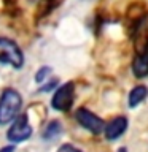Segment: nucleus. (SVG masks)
Segmentation results:
<instances>
[{"label": "nucleus", "instance_id": "obj_4", "mask_svg": "<svg viewBox=\"0 0 148 152\" xmlns=\"http://www.w3.org/2000/svg\"><path fill=\"white\" fill-rule=\"evenodd\" d=\"M73 98H75V86L72 81H69V83L62 84L56 89V92L51 98V106L56 111L67 113L73 104Z\"/></svg>", "mask_w": 148, "mask_h": 152}, {"label": "nucleus", "instance_id": "obj_1", "mask_svg": "<svg viewBox=\"0 0 148 152\" xmlns=\"http://www.w3.org/2000/svg\"><path fill=\"white\" fill-rule=\"evenodd\" d=\"M22 108V95L13 87L3 89L0 94V125H7L13 122Z\"/></svg>", "mask_w": 148, "mask_h": 152}, {"label": "nucleus", "instance_id": "obj_3", "mask_svg": "<svg viewBox=\"0 0 148 152\" xmlns=\"http://www.w3.org/2000/svg\"><path fill=\"white\" fill-rule=\"evenodd\" d=\"M32 136V127L29 122L27 114H19V116L11 122V127L7 132V138L11 144H18V142H24Z\"/></svg>", "mask_w": 148, "mask_h": 152}, {"label": "nucleus", "instance_id": "obj_6", "mask_svg": "<svg viewBox=\"0 0 148 152\" xmlns=\"http://www.w3.org/2000/svg\"><path fill=\"white\" fill-rule=\"evenodd\" d=\"M126 130H127V119L124 116H118L107 124L104 133H105V138L108 141H115L119 136H123L126 133Z\"/></svg>", "mask_w": 148, "mask_h": 152}, {"label": "nucleus", "instance_id": "obj_13", "mask_svg": "<svg viewBox=\"0 0 148 152\" xmlns=\"http://www.w3.org/2000/svg\"><path fill=\"white\" fill-rule=\"evenodd\" d=\"M0 152H14V144H10V146H5L0 149Z\"/></svg>", "mask_w": 148, "mask_h": 152}, {"label": "nucleus", "instance_id": "obj_11", "mask_svg": "<svg viewBox=\"0 0 148 152\" xmlns=\"http://www.w3.org/2000/svg\"><path fill=\"white\" fill-rule=\"evenodd\" d=\"M59 87V83H57V79H51L50 83H46L45 86H41L40 87V92H50L53 89H57Z\"/></svg>", "mask_w": 148, "mask_h": 152}, {"label": "nucleus", "instance_id": "obj_12", "mask_svg": "<svg viewBox=\"0 0 148 152\" xmlns=\"http://www.w3.org/2000/svg\"><path fill=\"white\" fill-rule=\"evenodd\" d=\"M57 152H81L78 147L72 146V144H62L59 149H57Z\"/></svg>", "mask_w": 148, "mask_h": 152}, {"label": "nucleus", "instance_id": "obj_8", "mask_svg": "<svg viewBox=\"0 0 148 152\" xmlns=\"http://www.w3.org/2000/svg\"><path fill=\"white\" fill-rule=\"evenodd\" d=\"M61 135H62V124L59 121H56V119L48 122L46 127L43 128V132H41V138L45 141H53Z\"/></svg>", "mask_w": 148, "mask_h": 152}, {"label": "nucleus", "instance_id": "obj_5", "mask_svg": "<svg viewBox=\"0 0 148 152\" xmlns=\"http://www.w3.org/2000/svg\"><path fill=\"white\" fill-rule=\"evenodd\" d=\"M75 119L81 127L86 128V130H89L91 133H94V135H99V133L105 132V127H107V124H105L99 116H95L92 111H89L88 108H78L76 109Z\"/></svg>", "mask_w": 148, "mask_h": 152}, {"label": "nucleus", "instance_id": "obj_10", "mask_svg": "<svg viewBox=\"0 0 148 152\" xmlns=\"http://www.w3.org/2000/svg\"><path fill=\"white\" fill-rule=\"evenodd\" d=\"M50 73H51L50 66H41V68L37 71V75H35V81H37V83H43V81L48 78V75H50Z\"/></svg>", "mask_w": 148, "mask_h": 152}, {"label": "nucleus", "instance_id": "obj_2", "mask_svg": "<svg viewBox=\"0 0 148 152\" xmlns=\"http://www.w3.org/2000/svg\"><path fill=\"white\" fill-rule=\"evenodd\" d=\"M0 64L10 65L13 68H22L24 65V54L22 49L18 46L16 41L11 38L0 37Z\"/></svg>", "mask_w": 148, "mask_h": 152}, {"label": "nucleus", "instance_id": "obj_14", "mask_svg": "<svg viewBox=\"0 0 148 152\" xmlns=\"http://www.w3.org/2000/svg\"><path fill=\"white\" fill-rule=\"evenodd\" d=\"M118 152H127V149H126V147H121V149H119Z\"/></svg>", "mask_w": 148, "mask_h": 152}, {"label": "nucleus", "instance_id": "obj_9", "mask_svg": "<svg viewBox=\"0 0 148 152\" xmlns=\"http://www.w3.org/2000/svg\"><path fill=\"white\" fill-rule=\"evenodd\" d=\"M147 97H148V87L147 86H135V87L129 92V108L138 106Z\"/></svg>", "mask_w": 148, "mask_h": 152}, {"label": "nucleus", "instance_id": "obj_7", "mask_svg": "<svg viewBox=\"0 0 148 152\" xmlns=\"http://www.w3.org/2000/svg\"><path fill=\"white\" fill-rule=\"evenodd\" d=\"M132 73L135 78H145L148 75V48L140 51L132 62Z\"/></svg>", "mask_w": 148, "mask_h": 152}]
</instances>
